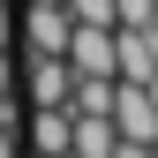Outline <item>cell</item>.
Returning <instances> with one entry per match:
<instances>
[{"mask_svg": "<svg viewBox=\"0 0 158 158\" xmlns=\"http://www.w3.org/2000/svg\"><path fill=\"white\" fill-rule=\"evenodd\" d=\"M30 151L38 158H68V143H75V106H30Z\"/></svg>", "mask_w": 158, "mask_h": 158, "instance_id": "obj_5", "label": "cell"}, {"mask_svg": "<svg viewBox=\"0 0 158 158\" xmlns=\"http://www.w3.org/2000/svg\"><path fill=\"white\" fill-rule=\"evenodd\" d=\"M158 0H113V23H151Z\"/></svg>", "mask_w": 158, "mask_h": 158, "instance_id": "obj_9", "label": "cell"}, {"mask_svg": "<svg viewBox=\"0 0 158 158\" xmlns=\"http://www.w3.org/2000/svg\"><path fill=\"white\" fill-rule=\"evenodd\" d=\"M151 90H158V83H151Z\"/></svg>", "mask_w": 158, "mask_h": 158, "instance_id": "obj_16", "label": "cell"}, {"mask_svg": "<svg viewBox=\"0 0 158 158\" xmlns=\"http://www.w3.org/2000/svg\"><path fill=\"white\" fill-rule=\"evenodd\" d=\"M0 158H23V113H15V106L0 113Z\"/></svg>", "mask_w": 158, "mask_h": 158, "instance_id": "obj_8", "label": "cell"}, {"mask_svg": "<svg viewBox=\"0 0 158 158\" xmlns=\"http://www.w3.org/2000/svg\"><path fill=\"white\" fill-rule=\"evenodd\" d=\"M151 30H158V15H151Z\"/></svg>", "mask_w": 158, "mask_h": 158, "instance_id": "obj_14", "label": "cell"}, {"mask_svg": "<svg viewBox=\"0 0 158 158\" xmlns=\"http://www.w3.org/2000/svg\"><path fill=\"white\" fill-rule=\"evenodd\" d=\"M113 128L128 143H158V90L151 83H113Z\"/></svg>", "mask_w": 158, "mask_h": 158, "instance_id": "obj_2", "label": "cell"}, {"mask_svg": "<svg viewBox=\"0 0 158 158\" xmlns=\"http://www.w3.org/2000/svg\"><path fill=\"white\" fill-rule=\"evenodd\" d=\"M68 90H75L68 53H30V68H23V98L30 106H68Z\"/></svg>", "mask_w": 158, "mask_h": 158, "instance_id": "obj_4", "label": "cell"}, {"mask_svg": "<svg viewBox=\"0 0 158 158\" xmlns=\"http://www.w3.org/2000/svg\"><path fill=\"white\" fill-rule=\"evenodd\" d=\"M68 30H75L68 0H23V45L30 53H68Z\"/></svg>", "mask_w": 158, "mask_h": 158, "instance_id": "obj_3", "label": "cell"}, {"mask_svg": "<svg viewBox=\"0 0 158 158\" xmlns=\"http://www.w3.org/2000/svg\"><path fill=\"white\" fill-rule=\"evenodd\" d=\"M8 38H15V8L0 0V53H8Z\"/></svg>", "mask_w": 158, "mask_h": 158, "instance_id": "obj_12", "label": "cell"}, {"mask_svg": "<svg viewBox=\"0 0 158 158\" xmlns=\"http://www.w3.org/2000/svg\"><path fill=\"white\" fill-rule=\"evenodd\" d=\"M151 158H158V143H151Z\"/></svg>", "mask_w": 158, "mask_h": 158, "instance_id": "obj_15", "label": "cell"}, {"mask_svg": "<svg viewBox=\"0 0 158 158\" xmlns=\"http://www.w3.org/2000/svg\"><path fill=\"white\" fill-rule=\"evenodd\" d=\"M113 83H121V75H75L68 106H75V113H113Z\"/></svg>", "mask_w": 158, "mask_h": 158, "instance_id": "obj_7", "label": "cell"}, {"mask_svg": "<svg viewBox=\"0 0 158 158\" xmlns=\"http://www.w3.org/2000/svg\"><path fill=\"white\" fill-rule=\"evenodd\" d=\"M8 106H15V60L0 53V113H8Z\"/></svg>", "mask_w": 158, "mask_h": 158, "instance_id": "obj_11", "label": "cell"}, {"mask_svg": "<svg viewBox=\"0 0 158 158\" xmlns=\"http://www.w3.org/2000/svg\"><path fill=\"white\" fill-rule=\"evenodd\" d=\"M113 158H151V143H128V135H121V143H113Z\"/></svg>", "mask_w": 158, "mask_h": 158, "instance_id": "obj_13", "label": "cell"}, {"mask_svg": "<svg viewBox=\"0 0 158 158\" xmlns=\"http://www.w3.org/2000/svg\"><path fill=\"white\" fill-rule=\"evenodd\" d=\"M113 143H121L113 113H75V143H68V158H113Z\"/></svg>", "mask_w": 158, "mask_h": 158, "instance_id": "obj_6", "label": "cell"}, {"mask_svg": "<svg viewBox=\"0 0 158 158\" xmlns=\"http://www.w3.org/2000/svg\"><path fill=\"white\" fill-rule=\"evenodd\" d=\"M75 23H113V0H68Z\"/></svg>", "mask_w": 158, "mask_h": 158, "instance_id": "obj_10", "label": "cell"}, {"mask_svg": "<svg viewBox=\"0 0 158 158\" xmlns=\"http://www.w3.org/2000/svg\"><path fill=\"white\" fill-rule=\"evenodd\" d=\"M68 68L75 75H121V38H113V23H75L68 30Z\"/></svg>", "mask_w": 158, "mask_h": 158, "instance_id": "obj_1", "label": "cell"}]
</instances>
